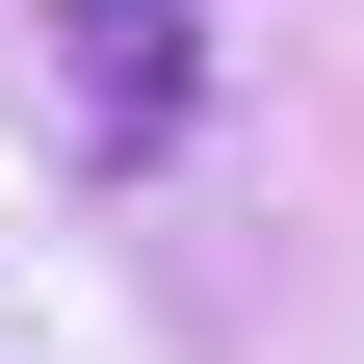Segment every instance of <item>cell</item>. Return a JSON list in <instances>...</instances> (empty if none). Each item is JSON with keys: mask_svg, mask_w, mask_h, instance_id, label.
<instances>
[{"mask_svg": "<svg viewBox=\"0 0 364 364\" xmlns=\"http://www.w3.org/2000/svg\"><path fill=\"white\" fill-rule=\"evenodd\" d=\"M53 53H78V130H105V156H156L182 78H208V53H182V0H53Z\"/></svg>", "mask_w": 364, "mask_h": 364, "instance_id": "cell-1", "label": "cell"}]
</instances>
